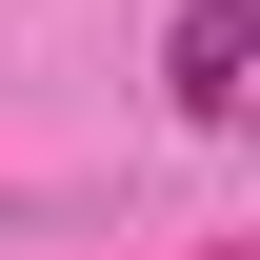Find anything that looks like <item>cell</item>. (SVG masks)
<instances>
[{"label":"cell","instance_id":"6da1fadb","mask_svg":"<svg viewBox=\"0 0 260 260\" xmlns=\"http://www.w3.org/2000/svg\"><path fill=\"white\" fill-rule=\"evenodd\" d=\"M240 60H260V0H180V120H240Z\"/></svg>","mask_w":260,"mask_h":260}]
</instances>
